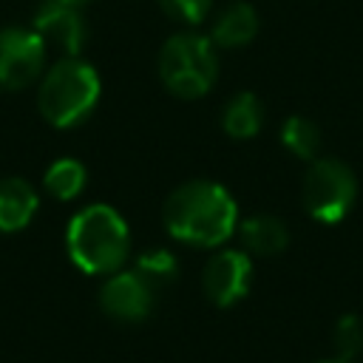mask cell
<instances>
[{
	"label": "cell",
	"instance_id": "cell-5",
	"mask_svg": "<svg viewBox=\"0 0 363 363\" xmlns=\"http://www.w3.org/2000/svg\"><path fill=\"white\" fill-rule=\"evenodd\" d=\"M357 196V179L340 159H315L303 179V207L320 224L346 218Z\"/></svg>",
	"mask_w": 363,
	"mask_h": 363
},
{
	"label": "cell",
	"instance_id": "cell-13",
	"mask_svg": "<svg viewBox=\"0 0 363 363\" xmlns=\"http://www.w3.org/2000/svg\"><path fill=\"white\" fill-rule=\"evenodd\" d=\"M261 122H264L261 102H258V96L250 94V91L235 94V96L227 102L224 113H221V125H224V130H227L233 139H250V136H255V133L261 130Z\"/></svg>",
	"mask_w": 363,
	"mask_h": 363
},
{
	"label": "cell",
	"instance_id": "cell-3",
	"mask_svg": "<svg viewBox=\"0 0 363 363\" xmlns=\"http://www.w3.org/2000/svg\"><path fill=\"white\" fill-rule=\"evenodd\" d=\"M99 74L79 57H65L48 68L37 91V108L54 128L79 125L99 102Z\"/></svg>",
	"mask_w": 363,
	"mask_h": 363
},
{
	"label": "cell",
	"instance_id": "cell-1",
	"mask_svg": "<svg viewBox=\"0 0 363 363\" xmlns=\"http://www.w3.org/2000/svg\"><path fill=\"white\" fill-rule=\"evenodd\" d=\"M164 230L190 247H218L238 227L233 196L216 182H187L176 187L162 207Z\"/></svg>",
	"mask_w": 363,
	"mask_h": 363
},
{
	"label": "cell",
	"instance_id": "cell-4",
	"mask_svg": "<svg viewBox=\"0 0 363 363\" xmlns=\"http://www.w3.org/2000/svg\"><path fill=\"white\" fill-rule=\"evenodd\" d=\"M159 77L164 88L179 99L204 96L218 77V57L210 37L201 34H176L162 45Z\"/></svg>",
	"mask_w": 363,
	"mask_h": 363
},
{
	"label": "cell",
	"instance_id": "cell-2",
	"mask_svg": "<svg viewBox=\"0 0 363 363\" xmlns=\"http://www.w3.org/2000/svg\"><path fill=\"white\" fill-rule=\"evenodd\" d=\"M65 247L71 261L88 275L116 272L130 252V233L125 218L108 204H88L65 230Z\"/></svg>",
	"mask_w": 363,
	"mask_h": 363
},
{
	"label": "cell",
	"instance_id": "cell-20",
	"mask_svg": "<svg viewBox=\"0 0 363 363\" xmlns=\"http://www.w3.org/2000/svg\"><path fill=\"white\" fill-rule=\"evenodd\" d=\"M77 3H82V0H77Z\"/></svg>",
	"mask_w": 363,
	"mask_h": 363
},
{
	"label": "cell",
	"instance_id": "cell-12",
	"mask_svg": "<svg viewBox=\"0 0 363 363\" xmlns=\"http://www.w3.org/2000/svg\"><path fill=\"white\" fill-rule=\"evenodd\" d=\"M258 31V17H255V9L250 3H233L227 6L216 23H213V45H221V48H238V45H247Z\"/></svg>",
	"mask_w": 363,
	"mask_h": 363
},
{
	"label": "cell",
	"instance_id": "cell-15",
	"mask_svg": "<svg viewBox=\"0 0 363 363\" xmlns=\"http://www.w3.org/2000/svg\"><path fill=\"white\" fill-rule=\"evenodd\" d=\"M281 142L284 147L298 156V159H315L320 147V130L312 119L306 116H289L281 128Z\"/></svg>",
	"mask_w": 363,
	"mask_h": 363
},
{
	"label": "cell",
	"instance_id": "cell-8",
	"mask_svg": "<svg viewBox=\"0 0 363 363\" xmlns=\"http://www.w3.org/2000/svg\"><path fill=\"white\" fill-rule=\"evenodd\" d=\"M34 31L43 40L57 43L71 57H79L88 40L85 17L77 0H43L34 14Z\"/></svg>",
	"mask_w": 363,
	"mask_h": 363
},
{
	"label": "cell",
	"instance_id": "cell-7",
	"mask_svg": "<svg viewBox=\"0 0 363 363\" xmlns=\"http://www.w3.org/2000/svg\"><path fill=\"white\" fill-rule=\"evenodd\" d=\"M252 281V261L244 250H221L216 252L204 272H201V286L210 303L216 306H233L250 292Z\"/></svg>",
	"mask_w": 363,
	"mask_h": 363
},
{
	"label": "cell",
	"instance_id": "cell-19",
	"mask_svg": "<svg viewBox=\"0 0 363 363\" xmlns=\"http://www.w3.org/2000/svg\"><path fill=\"white\" fill-rule=\"evenodd\" d=\"M323 363H352V360H346V357H335V360H323Z\"/></svg>",
	"mask_w": 363,
	"mask_h": 363
},
{
	"label": "cell",
	"instance_id": "cell-6",
	"mask_svg": "<svg viewBox=\"0 0 363 363\" xmlns=\"http://www.w3.org/2000/svg\"><path fill=\"white\" fill-rule=\"evenodd\" d=\"M45 40L31 28H0V88L17 91L40 77Z\"/></svg>",
	"mask_w": 363,
	"mask_h": 363
},
{
	"label": "cell",
	"instance_id": "cell-9",
	"mask_svg": "<svg viewBox=\"0 0 363 363\" xmlns=\"http://www.w3.org/2000/svg\"><path fill=\"white\" fill-rule=\"evenodd\" d=\"M99 306L105 315L116 320H145L153 306V289L130 269V272H111V278L99 289Z\"/></svg>",
	"mask_w": 363,
	"mask_h": 363
},
{
	"label": "cell",
	"instance_id": "cell-10",
	"mask_svg": "<svg viewBox=\"0 0 363 363\" xmlns=\"http://www.w3.org/2000/svg\"><path fill=\"white\" fill-rule=\"evenodd\" d=\"M40 199L34 187L23 179H0V233H17L31 224Z\"/></svg>",
	"mask_w": 363,
	"mask_h": 363
},
{
	"label": "cell",
	"instance_id": "cell-14",
	"mask_svg": "<svg viewBox=\"0 0 363 363\" xmlns=\"http://www.w3.org/2000/svg\"><path fill=\"white\" fill-rule=\"evenodd\" d=\"M85 182H88V173L79 159H57L45 170V190L60 201L77 199L85 190Z\"/></svg>",
	"mask_w": 363,
	"mask_h": 363
},
{
	"label": "cell",
	"instance_id": "cell-16",
	"mask_svg": "<svg viewBox=\"0 0 363 363\" xmlns=\"http://www.w3.org/2000/svg\"><path fill=\"white\" fill-rule=\"evenodd\" d=\"M153 292L159 289V286H167L176 275H179V264H176V258H173V252H167V250H145L139 258H136V269H133Z\"/></svg>",
	"mask_w": 363,
	"mask_h": 363
},
{
	"label": "cell",
	"instance_id": "cell-17",
	"mask_svg": "<svg viewBox=\"0 0 363 363\" xmlns=\"http://www.w3.org/2000/svg\"><path fill=\"white\" fill-rule=\"evenodd\" d=\"M335 349H337V357H357L363 352V318L360 315H343L337 323H335Z\"/></svg>",
	"mask_w": 363,
	"mask_h": 363
},
{
	"label": "cell",
	"instance_id": "cell-11",
	"mask_svg": "<svg viewBox=\"0 0 363 363\" xmlns=\"http://www.w3.org/2000/svg\"><path fill=\"white\" fill-rule=\"evenodd\" d=\"M235 230L241 235L244 250L252 252V255H278L289 244V233H286L284 221H278L275 216H264V213L250 216Z\"/></svg>",
	"mask_w": 363,
	"mask_h": 363
},
{
	"label": "cell",
	"instance_id": "cell-18",
	"mask_svg": "<svg viewBox=\"0 0 363 363\" xmlns=\"http://www.w3.org/2000/svg\"><path fill=\"white\" fill-rule=\"evenodd\" d=\"M210 3L213 0H159V6L164 9L167 17H173L179 23H187V26L201 23L210 11Z\"/></svg>",
	"mask_w": 363,
	"mask_h": 363
}]
</instances>
